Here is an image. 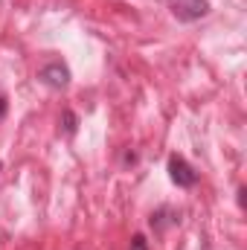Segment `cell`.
Returning <instances> with one entry per match:
<instances>
[{
    "label": "cell",
    "mask_w": 247,
    "mask_h": 250,
    "mask_svg": "<svg viewBox=\"0 0 247 250\" xmlns=\"http://www.w3.org/2000/svg\"><path fill=\"white\" fill-rule=\"evenodd\" d=\"M70 67L62 62V59H53V62H47L41 70H38V82L41 84H47L50 90H64L67 84H70Z\"/></svg>",
    "instance_id": "6da1fadb"
},
{
    "label": "cell",
    "mask_w": 247,
    "mask_h": 250,
    "mask_svg": "<svg viewBox=\"0 0 247 250\" xmlns=\"http://www.w3.org/2000/svg\"><path fill=\"white\" fill-rule=\"evenodd\" d=\"M169 9L178 21L192 23V21L209 15V0H169Z\"/></svg>",
    "instance_id": "7a4b0ae2"
},
{
    "label": "cell",
    "mask_w": 247,
    "mask_h": 250,
    "mask_svg": "<svg viewBox=\"0 0 247 250\" xmlns=\"http://www.w3.org/2000/svg\"><path fill=\"white\" fill-rule=\"evenodd\" d=\"M169 178H172V184L181 189H192L198 184V172L186 163L181 154H172L169 157Z\"/></svg>",
    "instance_id": "3957f363"
},
{
    "label": "cell",
    "mask_w": 247,
    "mask_h": 250,
    "mask_svg": "<svg viewBox=\"0 0 247 250\" xmlns=\"http://www.w3.org/2000/svg\"><path fill=\"white\" fill-rule=\"evenodd\" d=\"M166 215H175V209L169 212V207H160L157 212H151V221H148V224H151L154 230H166ZM169 221H172V224H178L181 218H169Z\"/></svg>",
    "instance_id": "277c9868"
},
{
    "label": "cell",
    "mask_w": 247,
    "mask_h": 250,
    "mask_svg": "<svg viewBox=\"0 0 247 250\" xmlns=\"http://www.w3.org/2000/svg\"><path fill=\"white\" fill-rule=\"evenodd\" d=\"M62 125H64V134L73 137V134H76V125H79V117H76L73 111H64L62 114Z\"/></svg>",
    "instance_id": "5b68a950"
},
{
    "label": "cell",
    "mask_w": 247,
    "mask_h": 250,
    "mask_svg": "<svg viewBox=\"0 0 247 250\" xmlns=\"http://www.w3.org/2000/svg\"><path fill=\"white\" fill-rule=\"evenodd\" d=\"M131 250H148V242H145L143 233H137V236L131 239Z\"/></svg>",
    "instance_id": "8992f818"
},
{
    "label": "cell",
    "mask_w": 247,
    "mask_h": 250,
    "mask_svg": "<svg viewBox=\"0 0 247 250\" xmlns=\"http://www.w3.org/2000/svg\"><path fill=\"white\" fill-rule=\"evenodd\" d=\"M6 117V96H0V120Z\"/></svg>",
    "instance_id": "52a82bcc"
},
{
    "label": "cell",
    "mask_w": 247,
    "mask_h": 250,
    "mask_svg": "<svg viewBox=\"0 0 247 250\" xmlns=\"http://www.w3.org/2000/svg\"><path fill=\"white\" fill-rule=\"evenodd\" d=\"M0 169H3V163H0Z\"/></svg>",
    "instance_id": "ba28073f"
}]
</instances>
